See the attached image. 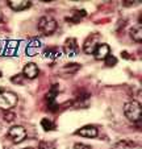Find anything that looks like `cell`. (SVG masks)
<instances>
[{
  "instance_id": "6da1fadb",
  "label": "cell",
  "mask_w": 142,
  "mask_h": 149,
  "mask_svg": "<svg viewBox=\"0 0 142 149\" xmlns=\"http://www.w3.org/2000/svg\"><path fill=\"white\" fill-rule=\"evenodd\" d=\"M124 113H125V116L130 121L139 124V121H141V118H142L141 104H139L137 100L128 102V103H125V106H124Z\"/></svg>"
},
{
  "instance_id": "7a4b0ae2",
  "label": "cell",
  "mask_w": 142,
  "mask_h": 149,
  "mask_svg": "<svg viewBox=\"0 0 142 149\" xmlns=\"http://www.w3.org/2000/svg\"><path fill=\"white\" fill-rule=\"evenodd\" d=\"M19 102V98L11 91H0V108L4 111H11Z\"/></svg>"
},
{
  "instance_id": "3957f363",
  "label": "cell",
  "mask_w": 142,
  "mask_h": 149,
  "mask_svg": "<svg viewBox=\"0 0 142 149\" xmlns=\"http://www.w3.org/2000/svg\"><path fill=\"white\" fill-rule=\"evenodd\" d=\"M38 29L44 34L49 36V34L54 33L57 29V21L51 16H44L38 20Z\"/></svg>"
},
{
  "instance_id": "277c9868",
  "label": "cell",
  "mask_w": 142,
  "mask_h": 149,
  "mask_svg": "<svg viewBox=\"0 0 142 149\" xmlns=\"http://www.w3.org/2000/svg\"><path fill=\"white\" fill-rule=\"evenodd\" d=\"M8 137L16 144L21 143V141H24L26 137L25 128L21 125H13L12 128H9V131H8Z\"/></svg>"
},
{
  "instance_id": "5b68a950",
  "label": "cell",
  "mask_w": 142,
  "mask_h": 149,
  "mask_svg": "<svg viewBox=\"0 0 142 149\" xmlns=\"http://www.w3.org/2000/svg\"><path fill=\"white\" fill-rule=\"evenodd\" d=\"M99 40H100V34L99 33H92L91 36L87 37V40L84 41L83 50L87 54H92L96 49V46L99 45Z\"/></svg>"
},
{
  "instance_id": "8992f818",
  "label": "cell",
  "mask_w": 142,
  "mask_h": 149,
  "mask_svg": "<svg viewBox=\"0 0 142 149\" xmlns=\"http://www.w3.org/2000/svg\"><path fill=\"white\" fill-rule=\"evenodd\" d=\"M63 52L69 57H75L76 54L79 53V46H78L76 40L73 38V37H71V38H67L63 45Z\"/></svg>"
},
{
  "instance_id": "52a82bcc",
  "label": "cell",
  "mask_w": 142,
  "mask_h": 149,
  "mask_svg": "<svg viewBox=\"0 0 142 149\" xmlns=\"http://www.w3.org/2000/svg\"><path fill=\"white\" fill-rule=\"evenodd\" d=\"M38 73H39L38 68H37V65L33 63V62L26 63V65L24 66V70H22L24 78H28V79H34L37 75H38Z\"/></svg>"
},
{
  "instance_id": "ba28073f",
  "label": "cell",
  "mask_w": 142,
  "mask_h": 149,
  "mask_svg": "<svg viewBox=\"0 0 142 149\" xmlns=\"http://www.w3.org/2000/svg\"><path fill=\"white\" fill-rule=\"evenodd\" d=\"M109 53H111V48L107 44H99L94 52V56L96 59L100 61V59H105L109 56Z\"/></svg>"
},
{
  "instance_id": "9c48e42d",
  "label": "cell",
  "mask_w": 142,
  "mask_h": 149,
  "mask_svg": "<svg viewBox=\"0 0 142 149\" xmlns=\"http://www.w3.org/2000/svg\"><path fill=\"white\" fill-rule=\"evenodd\" d=\"M8 6L13 11H24V9L29 8L32 6V3L28 1V0H9Z\"/></svg>"
},
{
  "instance_id": "30bf717a",
  "label": "cell",
  "mask_w": 142,
  "mask_h": 149,
  "mask_svg": "<svg viewBox=\"0 0 142 149\" xmlns=\"http://www.w3.org/2000/svg\"><path fill=\"white\" fill-rule=\"evenodd\" d=\"M98 133V128L94 125H86L83 128H80L79 131H76V135H80L83 137H96Z\"/></svg>"
},
{
  "instance_id": "8fae6325",
  "label": "cell",
  "mask_w": 142,
  "mask_h": 149,
  "mask_svg": "<svg viewBox=\"0 0 142 149\" xmlns=\"http://www.w3.org/2000/svg\"><path fill=\"white\" fill-rule=\"evenodd\" d=\"M44 56L47 57V58H51V59H57L62 56V50L59 48H55V46H51V48H47L45 49L44 52Z\"/></svg>"
},
{
  "instance_id": "7c38bea8",
  "label": "cell",
  "mask_w": 142,
  "mask_h": 149,
  "mask_svg": "<svg viewBox=\"0 0 142 149\" xmlns=\"http://www.w3.org/2000/svg\"><path fill=\"white\" fill-rule=\"evenodd\" d=\"M39 46H41V42H39L38 40H32V42L26 46V50H25L26 54H28V56H36V54L38 53Z\"/></svg>"
},
{
  "instance_id": "4fadbf2b",
  "label": "cell",
  "mask_w": 142,
  "mask_h": 149,
  "mask_svg": "<svg viewBox=\"0 0 142 149\" xmlns=\"http://www.w3.org/2000/svg\"><path fill=\"white\" fill-rule=\"evenodd\" d=\"M130 37L136 42H142V26L137 25L130 29Z\"/></svg>"
},
{
  "instance_id": "5bb4252c",
  "label": "cell",
  "mask_w": 142,
  "mask_h": 149,
  "mask_svg": "<svg viewBox=\"0 0 142 149\" xmlns=\"http://www.w3.org/2000/svg\"><path fill=\"white\" fill-rule=\"evenodd\" d=\"M17 48H19V42L17 41H9L8 45H7V48H6V54H8V56H13V54L16 53Z\"/></svg>"
},
{
  "instance_id": "9a60e30c",
  "label": "cell",
  "mask_w": 142,
  "mask_h": 149,
  "mask_svg": "<svg viewBox=\"0 0 142 149\" xmlns=\"http://www.w3.org/2000/svg\"><path fill=\"white\" fill-rule=\"evenodd\" d=\"M76 13H74V17H67V21H70V23H78L79 20H80V17H84L86 16V11L84 9H82V11H75Z\"/></svg>"
},
{
  "instance_id": "2e32d148",
  "label": "cell",
  "mask_w": 142,
  "mask_h": 149,
  "mask_svg": "<svg viewBox=\"0 0 142 149\" xmlns=\"http://www.w3.org/2000/svg\"><path fill=\"white\" fill-rule=\"evenodd\" d=\"M41 125L45 131H51L54 128V123L50 119H42L41 120Z\"/></svg>"
},
{
  "instance_id": "e0dca14e",
  "label": "cell",
  "mask_w": 142,
  "mask_h": 149,
  "mask_svg": "<svg viewBox=\"0 0 142 149\" xmlns=\"http://www.w3.org/2000/svg\"><path fill=\"white\" fill-rule=\"evenodd\" d=\"M79 68H80V65H78V63H69V65H66L63 68V70L70 74H73V73H75V71H78Z\"/></svg>"
},
{
  "instance_id": "ac0fdd59",
  "label": "cell",
  "mask_w": 142,
  "mask_h": 149,
  "mask_svg": "<svg viewBox=\"0 0 142 149\" xmlns=\"http://www.w3.org/2000/svg\"><path fill=\"white\" fill-rule=\"evenodd\" d=\"M116 63H117L116 57H113V56L109 54V56L105 58V66H113V65H116Z\"/></svg>"
},
{
  "instance_id": "d6986e66",
  "label": "cell",
  "mask_w": 142,
  "mask_h": 149,
  "mask_svg": "<svg viewBox=\"0 0 142 149\" xmlns=\"http://www.w3.org/2000/svg\"><path fill=\"white\" fill-rule=\"evenodd\" d=\"M15 118H16V115H15V112H12V111H7V112L4 113V120L8 121V123L13 121Z\"/></svg>"
},
{
  "instance_id": "ffe728a7",
  "label": "cell",
  "mask_w": 142,
  "mask_h": 149,
  "mask_svg": "<svg viewBox=\"0 0 142 149\" xmlns=\"http://www.w3.org/2000/svg\"><path fill=\"white\" fill-rule=\"evenodd\" d=\"M38 149H54V145L49 141H41L38 145Z\"/></svg>"
},
{
  "instance_id": "44dd1931",
  "label": "cell",
  "mask_w": 142,
  "mask_h": 149,
  "mask_svg": "<svg viewBox=\"0 0 142 149\" xmlns=\"http://www.w3.org/2000/svg\"><path fill=\"white\" fill-rule=\"evenodd\" d=\"M13 83H19V84H22V82H24V75L22 74H17V75H15V77H12V79H11Z\"/></svg>"
},
{
  "instance_id": "7402d4cb",
  "label": "cell",
  "mask_w": 142,
  "mask_h": 149,
  "mask_svg": "<svg viewBox=\"0 0 142 149\" xmlns=\"http://www.w3.org/2000/svg\"><path fill=\"white\" fill-rule=\"evenodd\" d=\"M126 145H128L126 141H120V143H117L112 149H126Z\"/></svg>"
},
{
  "instance_id": "603a6c76",
  "label": "cell",
  "mask_w": 142,
  "mask_h": 149,
  "mask_svg": "<svg viewBox=\"0 0 142 149\" xmlns=\"http://www.w3.org/2000/svg\"><path fill=\"white\" fill-rule=\"evenodd\" d=\"M74 149H92L89 145H86V144H82V143H78L74 145Z\"/></svg>"
},
{
  "instance_id": "cb8c5ba5",
  "label": "cell",
  "mask_w": 142,
  "mask_h": 149,
  "mask_svg": "<svg viewBox=\"0 0 142 149\" xmlns=\"http://www.w3.org/2000/svg\"><path fill=\"white\" fill-rule=\"evenodd\" d=\"M136 3H139V1H124V6L125 7H129V6H133Z\"/></svg>"
},
{
  "instance_id": "d4e9b609",
  "label": "cell",
  "mask_w": 142,
  "mask_h": 149,
  "mask_svg": "<svg viewBox=\"0 0 142 149\" xmlns=\"http://www.w3.org/2000/svg\"><path fill=\"white\" fill-rule=\"evenodd\" d=\"M0 78H1V71H0Z\"/></svg>"
},
{
  "instance_id": "484cf974",
  "label": "cell",
  "mask_w": 142,
  "mask_h": 149,
  "mask_svg": "<svg viewBox=\"0 0 142 149\" xmlns=\"http://www.w3.org/2000/svg\"><path fill=\"white\" fill-rule=\"evenodd\" d=\"M24 149H32V148H24Z\"/></svg>"
},
{
  "instance_id": "4316f807",
  "label": "cell",
  "mask_w": 142,
  "mask_h": 149,
  "mask_svg": "<svg viewBox=\"0 0 142 149\" xmlns=\"http://www.w3.org/2000/svg\"><path fill=\"white\" fill-rule=\"evenodd\" d=\"M6 149H7V148H6Z\"/></svg>"
}]
</instances>
